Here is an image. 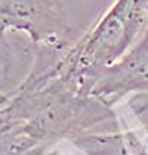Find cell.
<instances>
[{"label":"cell","mask_w":148,"mask_h":155,"mask_svg":"<svg viewBox=\"0 0 148 155\" xmlns=\"http://www.w3.org/2000/svg\"><path fill=\"white\" fill-rule=\"evenodd\" d=\"M148 28V0H116L79 41L68 49L56 83L87 97L105 68L135 46Z\"/></svg>","instance_id":"cell-1"},{"label":"cell","mask_w":148,"mask_h":155,"mask_svg":"<svg viewBox=\"0 0 148 155\" xmlns=\"http://www.w3.org/2000/svg\"><path fill=\"white\" fill-rule=\"evenodd\" d=\"M130 93H148V28L122 59L104 70L89 97L110 108Z\"/></svg>","instance_id":"cell-3"},{"label":"cell","mask_w":148,"mask_h":155,"mask_svg":"<svg viewBox=\"0 0 148 155\" xmlns=\"http://www.w3.org/2000/svg\"><path fill=\"white\" fill-rule=\"evenodd\" d=\"M22 31L34 46H68L70 25L59 0H0V36Z\"/></svg>","instance_id":"cell-2"}]
</instances>
